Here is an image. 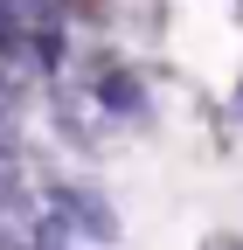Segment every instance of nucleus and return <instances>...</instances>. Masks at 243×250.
<instances>
[{"instance_id":"nucleus-3","label":"nucleus","mask_w":243,"mask_h":250,"mask_svg":"<svg viewBox=\"0 0 243 250\" xmlns=\"http://www.w3.org/2000/svg\"><path fill=\"white\" fill-rule=\"evenodd\" d=\"M202 250H243V236H229V229H208V236H202Z\"/></svg>"},{"instance_id":"nucleus-4","label":"nucleus","mask_w":243,"mask_h":250,"mask_svg":"<svg viewBox=\"0 0 243 250\" xmlns=\"http://www.w3.org/2000/svg\"><path fill=\"white\" fill-rule=\"evenodd\" d=\"M236 111H243V83H236Z\"/></svg>"},{"instance_id":"nucleus-1","label":"nucleus","mask_w":243,"mask_h":250,"mask_svg":"<svg viewBox=\"0 0 243 250\" xmlns=\"http://www.w3.org/2000/svg\"><path fill=\"white\" fill-rule=\"evenodd\" d=\"M49 202H56V215H63V223L77 229V243H118V215H111V202L104 195H90L83 181H56L49 188Z\"/></svg>"},{"instance_id":"nucleus-2","label":"nucleus","mask_w":243,"mask_h":250,"mask_svg":"<svg viewBox=\"0 0 243 250\" xmlns=\"http://www.w3.org/2000/svg\"><path fill=\"white\" fill-rule=\"evenodd\" d=\"M139 98H146V90H139V77H125V70H111L104 90H98V104H104L111 118H139Z\"/></svg>"}]
</instances>
